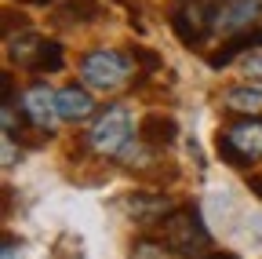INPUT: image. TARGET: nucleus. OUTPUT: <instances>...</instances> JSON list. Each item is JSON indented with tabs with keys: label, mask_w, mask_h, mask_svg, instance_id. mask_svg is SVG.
I'll return each mask as SVG.
<instances>
[{
	"label": "nucleus",
	"mask_w": 262,
	"mask_h": 259,
	"mask_svg": "<svg viewBox=\"0 0 262 259\" xmlns=\"http://www.w3.org/2000/svg\"><path fill=\"white\" fill-rule=\"evenodd\" d=\"M160 241L168 252L182 255V259H204L211 252V234L201 223L196 208H179L160 223Z\"/></svg>",
	"instance_id": "1"
},
{
	"label": "nucleus",
	"mask_w": 262,
	"mask_h": 259,
	"mask_svg": "<svg viewBox=\"0 0 262 259\" xmlns=\"http://www.w3.org/2000/svg\"><path fill=\"white\" fill-rule=\"evenodd\" d=\"M80 77H84L88 88H95V91L106 95V91H117V88L127 84L131 62H127L120 51H113V48H95V51H88L84 62H80Z\"/></svg>",
	"instance_id": "2"
},
{
	"label": "nucleus",
	"mask_w": 262,
	"mask_h": 259,
	"mask_svg": "<svg viewBox=\"0 0 262 259\" xmlns=\"http://www.w3.org/2000/svg\"><path fill=\"white\" fill-rule=\"evenodd\" d=\"M215 150L222 161H229V165H251V161H262V121H237L229 124L226 132H219L215 139Z\"/></svg>",
	"instance_id": "3"
},
{
	"label": "nucleus",
	"mask_w": 262,
	"mask_h": 259,
	"mask_svg": "<svg viewBox=\"0 0 262 259\" xmlns=\"http://www.w3.org/2000/svg\"><path fill=\"white\" fill-rule=\"evenodd\" d=\"M127 143H131V113L124 106H110L88 132V146L98 153H120Z\"/></svg>",
	"instance_id": "4"
},
{
	"label": "nucleus",
	"mask_w": 262,
	"mask_h": 259,
	"mask_svg": "<svg viewBox=\"0 0 262 259\" xmlns=\"http://www.w3.org/2000/svg\"><path fill=\"white\" fill-rule=\"evenodd\" d=\"M258 18H262V0H219L215 29L237 37V33H251V26Z\"/></svg>",
	"instance_id": "5"
},
{
	"label": "nucleus",
	"mask_w": 262,
	"mask_h": 259,
	"mask_svg": "<svg viewBox=\"0 0 262 259\" xmlns=\"http://www.w3.org/2000/svg\"><path fill=\"white\" fill-rule=\"evenodd\" d=\"M22 113L26 121H33L37 128H55V121H62L58 113V95L48 84H33L22 91Z\"/></svg>",
	"instance_id": "6"
},
{
	"label": "nucleus",
	"mask_w": 262,
	"mask_h": 259,
	"mask_svg": "<svg viewBox=\"0 0 262 259\" xmlns=\"http://www.w3.org/2000/svg\"><path fill=\"white\" fill-rule=\"evenodd\" d=\"M58 113H62V121H88L95 113V99L84 88H62L58 91Z\"/></svg>",
	"instance_id": "7"
},
{
	"label": "nucleus",
	"mask_w": 262,
	"mask_h": 259,
	"mask_svg": "<svg viewBox=\"0 0 262 259\" xmlns=\"http://www.w3.org/2000/svg\"><path fill=\"white\" fill-rule=\"evenodd\" d=\"M139 135H142L149 146H171L175 135H179V124H175L171 117H164V113H149V117H142V124H139Z\"/></svg>",
	"instance_id": "8"
},
{
	"label": "nucleus",
	"mask_w": 262,
	"mask_h": 259,
	"mask_svg": "<svg viewBox=\"0 0 262 259\" xmlns=\"http://www.w3.org/2000/svg\"><path fill=\"white\" fill-rule=\"evenodd\" d=\"M222 106H226V110H233V113L258 117V113H262V88H251V84L229 88V91H222Z\"/></svg>",
	"instance_id": "9"
},
{
	"label": "nucleus",
	"mask_w": 262,
	"mask_h": 259,
	"mask_svg": "<svg viewBox=\"0 0 262 259\" xmlns=\"http://www.w3.org/2000/svg\"><path fill=\"white\" fill-rule=\"evenodd\" d=\"M40 48H44V37L29 33V29H22L18 37H8V58L18 62V66H26V70H33V62H37Z\"/></svg>",
	"instance_id": "10"
},
{
	"label": "nucleus",
	"mask_w": 262,
	"mask_h": 259,
	"mask_svg": "<svg viewBox=\"0 0 262 259\" xmlns=\"http://www.w3.org/2000/svg\"><path fill=\"white\" fill-rule=\"evenodd\" d=\"M62 62H66V55H62V44H55V41H44V48H40L37 62H33V73H58V70H62Z\"/></svg>",
	"instance_id": "11"
},
{
	"label": "nucleus",
	"mask_w": 262,
	"mask_h": 259,
	"mask_svg": "<svg viewBox=\"0 0 262 259\" xmlns=\"http://www.w3.org/2000/svg\"><path fill=\"white\" fill-rule=\"evenodd\" d=\"M98 15V0H66L58 8V18L62 22H88Z\"/></svg>",
	"instance_id": "12"
},
{
	"label": "nucleus",
	"mask_w": 262,
	"mask_h": 259,
	"mask_svg": "<svg viewBox=\"0 0 262 259\" xmlns=\"http://www.w3.org/2000/svg\"><path fill=\"white\" fill-rule=\"evenodd\" d=\"M127 208L135 212L142 223H153V215L168 212V201H160V197H153V201H146V197H131V201H127Z\"/></svg>",
	"instance_id": "13"
},
{
	"label": "nucleus",
	"mask_w": 262,
	"mask_h": 259,
	"mask_svg": "<svg viewBox=\"0 0 262 259\" xmlns=\"http://www.w3.org/2000/svg\"><path fill=\"white\" fill-rule=\"evenodd\" d=\"M131 55H135V58L142 62V66H146V70H157V66H160V55H153V51H146V48H135V51H131Z\"/></svg>",
	"instance_id": "14"
},
{
	"label": "nucleus",
	"mask_w": 262,
	"mask_h": 259,
	"mask_svg": "<svg viewBox=\"0 0 262 259\" xmlns=\"http://www.w3.org/2000/svg\"><path fill=\"white\" fill-rule=\"evenodd\" d=\"M0 259H22V245L15 237H4V252H0Z\"/></svg>",
	"instance_id": "15"
},
{
	"label": "nucleus",
	"mask_w": 262,
	"mask_h": 259,
	"mask_svg": "<svg viewBox=\"0 0 262 259\" xmlns=\"http://www.w3.org/2000/svg\"><path fill=\"white\" fill-rule=\"evenodd\" d=\"M4 168H15V139H11V132H4Z\"/></svg>",
	"instance_id": "16"
},
{
	"label": "nucleus",
	"mask_w": 262,
	"mask_h": 259,
	"mask_svg": "<svg viewBox=\"0 0 262 259\" xmlns=\"http://www.w3.org/2000/svg\"><path fill=\"white\" fill-rule=\"evenodd\" d=\"M244 66H248V73H258V77H262V51H258V55H248Z\"/></svg>",
	"instance_id": "17"
},
{
	"label": "nucleus",
	"mask_w": 262,
	"mask_h": 259,
	"mask_svg": "<svg viewBox=\"0 0 262 259\" xmlns=\"http://www.w3.org/2000/svg\"><path fill=\"white\" fill-rule=\"evenodd\" d=\"M204 259H237V255H222V252H215V255H204Z\"/></svg>",
	"instance_id": "18"
},
{
	"label": "nucleus",
	"mask_w": 262,
	"mask_h": 259,
	"mask_svg": "<svg viewBox=\"0 0 262 259\" xmlns=\"http://www.w3.org/2000/svg\"><path fill=\"white\" fill-rule=\"evenodd\" d=\"M22 4H51V0H22Z\"/></svg>",
	"instance_id": "19"
}]
</instances>
